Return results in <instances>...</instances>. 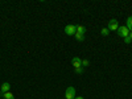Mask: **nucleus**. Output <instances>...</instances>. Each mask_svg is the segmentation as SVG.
<instances>
[{
    "instance_id": "obj_1",
    "label": "nucleus",
    "mask_w": 132,
    "mask_h": 99,
    "mask_svg": "<svg viewBox=\"0 0 132 99\" xmlns=\"http://www.w3.org/2000/svg\"><path fill=\"white\" fill-rule=\"evenodd\" d=\"M77 96V93H75V89L73 86H69L68 89H66V91H65V98L66 99H74Z\"/></svg>"
},
{
    "instance_id": "obj_2",
    "label": "nucleus",
    "mask_w": 132,
    "mask_h": 99,
    "mask_svg": "<svg viewBox=\"0 0 132 99\" xmlns=\"http://www.w3.org/2000/svg\"><path fill=\"white\" fill-rule=\"evenodd\" d=\"M118 35H119L120 37L126 38V37L129 36V30H128L127 27H119V28H118Z\"/></svg>"
},
{
    "instance_id": "obj_3",
    "label": "nucleus",
    "mask_w": 132,
    "mask_h": 99,
    "mask_svg": "<svg viewBox=\"0 0 132 99\" xmlns=\"http://www.w3.org/2000/svg\"><path fill=\"white\" fill-rule=\"evenodd\" d=\"M65 33L68 36H73L77 33V27L75 25H66L65 27Z\"/></svg>"
},
{
    "instance_id": "obj_4",
    "label": "nucleus",
    "mask_w": 132,
    "mask_h": 99,
    "mask_svg": "<svg viewBox=\"0 0 132 99\" xmlns=\"http://www.w3.org/2000/svg\"><path fill=\"white\" fill-rule=\"evenodd\" d=\"M118 28H119V21L116 19H112L108 21V29L110 30H118Z\"/></svg>"
},
{
    "instance_id": "obj_5",
    "label": "nucleus",
    "mask_w": 132,
    "mask_h": 99,
    "mask_svg": "<svg viewBox=\"0 0 132 99\" xmlns=\"http://www.w3.org/2000/svg\"><path fill=\"white\" fill-rule=\"evenodd\" d=\"M9 89H11V85H9L8 82H4V83L2 85V87H0V95H3V94L8 93Z\"/></svg>"
},
{
    "instance_id": "obj_6",
    "label": "nucleus",
    "mask_w": 132,
    "mask_h": 99,
    "mask_svg": "<svg viewBox=\"0 0 132 99\" xmlns=\"http://www.w3.org/2000/svg\"><path fill=\"white\" fill-rule=\"evenodd\" d=\"M71 62H73L74 69H77V68H81V66H82V60H81L79 57H73Z\"/></svg>"
},
{
    "instance_id": "obj_7",
    "label": "nucleus",
    "mask_w": 132,
    "mask_h": 99,
    "mask_svg": "<svg viewBox=\"0 0 132 99\" xmlns=\"http://www.w3.org/2000/svg\"><path fill=\"white\" fill-rule=\"evenodd\" d=\"M4 99H15V96H13V94L11 93V91H8V93H5V94H3L2 95Z\"/></svg>"
},
{
    "instance_id": "obj_8",
    "label": "nucleus",
    "mask_w": 132,
    "mask_h": 99,
    "mask_svg": "<svg viewBox=\"0 0 132 99\" xmlns=\"http://www.w3.org/2000/svg\"><path fill=\"white\" fill-rule=\"evenodd\" d=\"M126 27L128 28V30L132 32V16H129V17L127 19V25H126Z\"/></svg>"
},
{
    "instance_id": "obj_9",
    "label": "nucleus",
    "mask_w": 132,
    "mask_h": 99,
    "mask_svg": "<svg viewBox=\"0 0 132 99\" xmlns=\"http://www.w3.org/2000/svg\"><path fill=\"white\" fill-rule=\"evenodd\" d=\"M85 32H86V28H85V27H82V25H78V27H77V33L85 35Z\"/></svg>"
},
{
    "instance_id": "obj_10",
    "label": "nucleus",
    "mask_w": 132,
    "mask_h": 99,
    "mask_svg": "<svg viewBox=\"0 0 132 99\" xmlns=\"http://www.w3.org/2000/svg\"><path fill=\"white\" fill-rule=\"evenodd\" d=\"M74 36H75V38L78 40V41H83V40H85V36H83V35H81V33H75Z\"/></svg>"
},
{
    "instance_id": "obj_11",
    "label": "nucleus",
    "mask_w": 132,
    "mask_h": 99,
    "mask_svg": "<svg viewBox=\"0 0 132 99\" xmlns=\"http://www.w3.org/2000/svg\"><path fill=\"white\" fill-rule=\"evenodd\" d=\"M101 33H102V36H108V28H102V30H101Z\"/></svg>"
},
{
    "instance_id": "obj_12",
    "label": "nucleus",
    "mask_w": 132,
    "mask_h": 99,
    "mask_svg": "<svg viewBox=\"0 0 132 99\" xmlns=\"http://www.w3.org/2000/svg\"><path fill=\"white\" fill-rule=\"evenodd\" d=\"M89 65H90V61L89 60H83L82 61V68H87Z\"/></svg>"
},
{
    "instance_id": "obj_13",
    "label": "nucleus",
    "mask_w": 132,
    "mask_h": 99,
    "mask_svg": "<svg viewBox=\"0 0 132 99\" xmlns=\"http://www.w3.org/2000/svg\"><path fill=\"white\" fill-rule=\"evenodd\" d=\"M74 71L77 74H82L83 73V68H82V66H81V68H77V69H74Z\"/></svg>"
},
{
    "instance_id": "obj_14",
    "label": "nucleus",
    "mask_w": 132,
    "mask_h": 99,
    "mask_svg": "<svg viewBox=\"0 0 132 99\" xmlns=\"http://www.w3.org/2000/svg\"><path fill=\"white\" fill-rule=\"evenodd\" d=\"M131 41H132V40H131V38H129V36H128V37H126V38H124V42H126V44H129V42H131Z\"/></svg>"
},
{
    "instance_id": "obj_15",
    "label": "nucleus",
    "mask_w": 132,
    "mask_h": 99,
    "mask_svg": "<svg viewBox=\"0 0 132 99\" xmlns=\"http://www.w3.org/2000/svg\"><path fill=\"white\" fill-rule=\"evenodd\" d=\"M74 99H85V98H83V96H75Z\"/></svg>"
},
{
    "instance_id": "obj_16",
    "label": "nucleus",
    "mask_w": 132,
    "mask_h": 99,
    "mask_svg": "<svg viewBox=\"0 0 132 99\" xmlns=\"http://www.w3.org/2000/svg\"><path fill=\"white\" fill-rule=\"evenodd\" d=\"M129 38L132 40V32H129Z\"/></svg>"
}]
</instances>
